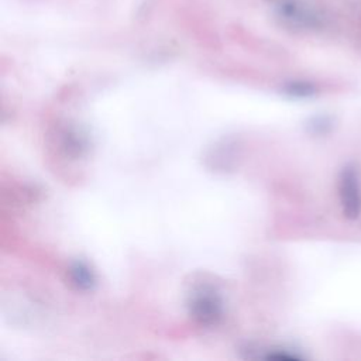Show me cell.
I'll list each match as a JSON object with an SVG mask.
<instances>
[{"label":"cell","mask_w":361,"mask_h":361,"mask_svg":"<svg viewBox=\"0 0 361 361\" xmlns=\"http://www.w3.org/2000/svg\"><path fill=\"white\" fill-rule=\"evenodd\" d=\"M274 16L283 27L296 31H319L326 25L320 8L306 0H278Z\"/></svg>","instance_id":"obj_1"},{"label":"cell","mask_w":361,"mask_h":361,"mask_svg":"<svg viewBox=\"0 0 361 361\" xmlns=\"http://www.w3.org/2000/svg\"><path fill=\"white\" fill-rule=\"evenodd\" d=\"M338 196L343 214L350 219H358L361 213V173L354 162L347 164L338 176Z\"/></svg>","instance_id":"obj_2"},{"label":"cell","mask_w":361,"mask_h":361,"mask_svg":"<svg viewBox=\"0 0 361 361\" xmlns=\"http://www.w3.org/2000/svg\"><path fill=\"white\" fill-rule=\"evenodd\" d=\"M190 313L204 324L214 323L221 314V300L210 286H200L193 292Z\"/></svg>","instance_id":"obj_3"},{"label":"cell","mask_w":361,"mask_h":361,"mask_svg":"<svg viewBox=\"0 0 361 361\" xmlns=\"http://www.w3.org/2000/svg\"><path fill=\"white\" fill-rule=\"evenodd\" d=\"M71 274H72V279L73 282L82 288V289H90L94 283V276L92 274V271L85 265V264H80V262H76L72 269H71Z\"/></svg>","instance_id":"obj_4"},{"label":"cell","mask_w":361,"mask_h":361,"mask_svg":"<svg viewBox=\"0 0 361 361\" xmlns=\"http://www.w3.org/2000/svg\"><path fill=\"white\" fill-rule=\"evenodd\" d=\"M285 92L293 97H310L316 93V87L303 80H296V82H289L285 86Z\"/></svg>","instance_id":"obj_5"},{"label":"cell","mask_w":361,"mask_h":361,"mask_svg":"<svg viewBox=\"0 0 361 361\" xmlns=\"http://www.w3.org/2000/svg\"><path fill=\"white\" fill-rule=\"evenodd\" d=\"M267 1H278V0H267Z\"/></svg>","instance_id":"obj_6"}]
</instances>
